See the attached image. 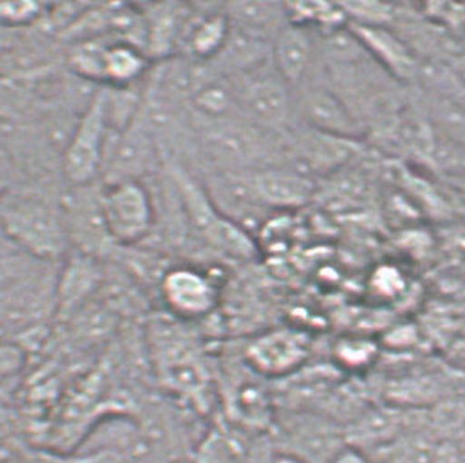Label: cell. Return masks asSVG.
<instances>
[{"instance_id": "cell-1", "label": "cell", "mask_w": 465, "mask_h": 463, "mask_svg": "<svg viewBox=\"0 0 465 463\" xmlns=\"http://www.w3.org/2000/svg\"><path fill=\"white\" fill-rule=\"evenodd\" d=\"M173 175L185 215L195 232H199L212 246L222 249L226 254L238 257L254 254L256 246L248 230L223 215L207 189H203L195 179L183 172L181 167H175Z\"/></svg>"}, {"instance_id": "cell-2", "label": "cell", "mask_w": 465, "mask_h": 463, "mask_svg": "<svg viewBox=\"0 0 465 463\" xmlns=\"http://www.w3.org/2000/svg\"><path fill=\"white\" fill-rule=\"evenodd\" d=\"M110 138L107 91H100L92 97L75 124L69 138L63 171L67 182L74 187H85L102 172L105 151Z\"/></svg>"}, {"instance_id": "cell-3", "label": "cell", "mask_w": 465, "mask_h": 463, "mask_svg": "<svg viewBox=\"0 0 465 463\" xmlns=\"http://www.w3.org/2000/svg\"><path fill=\"white\" fill-rule=\"evenodd\" d=\"M100 205L110 240L134 244L153 230V200L140 181L107 183L100 193Z\"/></svg>"}, {"instance_id": "cell-4", "label": "cell", "mask_w": 465, "mask_h": 463, "mask_svg": "<svg viewBox=\"0 0 465 463\" xmlns=\"http://www.w3.org/2000/svg\"><path fill=\"white\" fill-rule=\"evenodd\" d=\"M267 64L242 74V83L236 85V102L244 112L246 122L262 132H277L291 118V85L274 66Z\"/></svg>"}, {"instance_id": "cell-5", "label": "cell", "mask_w": 465, "mask_h": 463, "mask_svg": "<svg viewBox=\"0 0 465 463\" xmlns=\"http://www.w3.org/2000/svg\"><path fill=\"white\" fill-rule=\"evenodd\" d=\"M4 228L20 246L43 259L58 257L66 246L67 224L54 208L40 200H20L4 213Z\"/></svg>"}, {"instance_id": "cell-6", "label": "cell", "mask_w": 465, "mask_h": 463, "mask_svg": "<svg viewBox=\"0 0 465 463\" xmlns=\"http://www.w3.org/2000/svg\"><path fill=\"white\" fill-rule=\"evenodd\" d=\"M161 297L171 313L183 320L207 316L218 303V289L193 267L169 269L161 279Z\"/></svg>"}, {"instance_id": "cell-7", "label": "cell", "mask_w": 465, "mask_h": 463, "mask_svg": "<svg viewBox=\"0 0 465 463\" xmlns=\"http://www.w3.org/2000/svg\"><path fill=\"white\" fill-rule=\"evenodd\" d=\"M258 126L230 120L210 122L205 130V148L222 166L230 169H248L258 163L264 153Z\"/></svg>"}, {"instance_id": "cell-8", "label": "cell", "mask_w": 465, "mask_h": 463, "mask_svg": "<svg viewBox=\"0 0 465 463\" xmlns=\"http://www.w3.org/2000/svg\"><path fill=\"white\" fill-rule=\"evenodd\" d=\"M308 356V340L295 330L261 334L246 349L248 364L262 375L282 377L297 370Z\"/></svg>"}, {"instance_id": "cell-9", "label": "cell", "mask_w": 465, "mask_h": 463, "mask_svg": "<svg viewBox=\"0 0 465 463\" xmlns=\"http://www.w3.org/2000/svg\"><path fill=\"white\" fill-rule=\"evenodd\" d=\"M244 179L259 203L275 210L302 207L315 192V183L310 175L295 169L261 167L246 174Z\"/></svg>"}, {"instance_id": "cell-10", "label": "cell", "mask_w": 465, "mask_h": 463, "mask_svg": "<svg viewBox=\"0 0 465 463\" xmlns=\"http://www.w3.org/2000/svg\"><path fill=\"white\" fill-rule=\"evenodd\" d=\"M300 108L308 126L315 132L348 140H356L361 134L358 116L341 99L340 94L326 85L308 87L300 100Z\"/></svg>"}, {"instance_id": "cell-11", "label": "cell", "mask_w": 465, "mask_h": 463, "mask_svg": "<svg viewBox=\"0 0 465 463\" xmlns=\"http://www.w3.org/2000/svg\"><path fill=\"white\" fill-rule=\"evenodd\" d=\"M348 28L358 38L369 56L389 74L400 81H408L418 74L415 51L403 42L399 34L387 26H367L348 24Z\"/></svg>"}, {"instance_id": "cell-12", "label": "cell", "mask_w": 465, "mask_h": 463, "mask_svg": "<svg viewBox=\"0 0 465 463\" xmlns=\"http://www.w3.org/2000/svg\"><path fill=\"white\" fill-rule=\"evenodd\" d=\"M144 15V53L158 58L171 56L179 46H183L185 34L193 22L189 7L175 2L151 5Z\"/></svg>"}, {"instance_id": "cell-13", "label": "cell", "mask_w": 465, "mask_h": 463, "mask_svg": "<svg viewBox=\"0 0 465 463\" xmlns=\"http://www.w3.org/2000/svg\"><path fill=\"white\" fill-rule=\"evenodd\" d=\"M313 38L305 26L287 24L275 34L272 43V66L291 87L305 81L313 63Z\"/></svg>"}, {"instance_id": "cell-14", "label": "cell", "mask_w": 465, "mask_h": 463, "mask_svg": "<svg viewBox=\"0 0 465 463\" xmlns=\"http://www.w3.org/2000/svg\"><path fill=\"white\" fill-rule=\"evenodd\" d=\"M100 281V271L95 261L87 254L73 256L59 275L54 290V301L59 313L67 315L83 305L84 300L91 295Z\"/></svg>"}, {"instance_id": "cell-15", "label": "cell", "mask_w": 465, "mask_h": 463, "mask_svg": "<svg viewBox=\"0 0 465 463\" xmlns=\"http://www.w3.org/2000/svg\"><path fill=\"white\" fill-rule=\"evenodd\" d=\"M148 67V54L130 40L105 43L102 54V83L125 89L136 83Z\"/></svg>"}, {"instance_id": "cell-16", "label": "cell", "mask_w": 465, "mask_h": 463, "mask_svg": "<svg viewBox=\"0 0 465 463\" xmlns=\"http://www.w3.org/2000/svg\"><path fill=\"white\" fill-rule=\"evenodd\" d=\"M230 18L228 15L213 14L208 17L197 18L192 22L189 32L185 34L183 48L195 61L215 59L230 34Z\"/></svg>"}, {"instance_id": "cell-17", "label": "cell", "mask_w": 465, "mask_h": 463, "mask_svg": "<svg viewBox=\"0 0 465 463\" xmlns=\"http://www.w3.org/2000/svg\"><path fill=\"white\" fill-rule=\"evenodd\" d=\"M192 105L210 122L224 120L236 102V85L208 71L191 94Z\"/></svg>"}, {"instance_id": "cell-18", "label": "cell", "mask_w": 465, "mask_h": 463, "mask_svg": "<svg viewBox=\"0 0 465 463\" xmlns=\"http://www.w3.org/2000/svg\"><path fill=\"white\" fill-rule=\"evenodd\" d=\"M312 130V128H310ZM354 141L312 130L303 140V163L310 169L326 171L342 164L354 154Z\"/></svg>"}, {"instance_id": "cell-19", "label": "cell", "mask_w": 465, "mask_h": 463, "mask_svg": "<svg viewBox=\"0 0 465 463\" xmlns=\"http://www.w3.org/2000/svg\"><path fill=\"white\" fill-rule=\"evenodd\" d=\"M287 20L293 25L305 26L308 30L320 28L330 34L348 25V18L341 10L340 4L330 2H292L285 4Z\"/></svg>"}, {"instance_id": "cell-20", "label": "cell", "mask_w": 465, "mask_h": 463, "mask_svg": "<svg viewBox=\"0 0 465 463\" xmlns=\"http://www.w3.org/2000/svg\"><path fill=\"white\" fill-rule=\"evenodd\" d=\"M230 22L232 25L242 26L262 34L269 25H275L277 20L287 18L285 5L267 2H240L230 5Z\"/></svg>"}, {"instance_id": "cell-21", "label": "cell", "mask_w": 465, "mask_h": 463, "mask_svg": "<svg viewBox=\"0 0 465 463\" xmlns=\"http://www.w3.org/2000/svg\"><path fill=\"white\" fill-rule=\"evenodd\" d=\"M379 354V346L374 340L359 336L342 338L334 346L336 362L348 370H362L374 364Z\"/></svg>"}, {"instance_id": "cell-22", "label": "cell", "mask_w": 465, "mask_h": 463, "mask_svg": "<svg viewBox=\"0 0 465 463\" xmlns=\"http://www.w3.org/2000/svg\"><path fill=\"white\" fill-rule=\"evenodd\" d=\"M348 24L387 26L393 18V5L383 2H338Z\"/></svg>"}, {"instance_id": "cell-23", "label": "cell", "mask_w": 465, "mask_h": 463, "mask_svg": "<svg viewBox=\"0 0 465 463\" xmlns=\"http://www.w3.org/2000/svg\"><path fill=\"white\" fill-rule=\"evenodd\" d=\"M42 5L36 2H0V25H26L38 18Z\"/></svg>"}, {"instance_id": "cell-24", "label": "cell", "mask_w": 465, "mask_h": 463, "mask_svg": "<svg viewBox=\"0 0 465 463\" xmlns=\"http://www.w3.org/2000/svg\"><path fill=\"white\" fill-rule=\"evenodd\" d=\"M372 287L382 297H395L405 287V281L397 269L382 267L374 273Z\"/></svg>"}, {"instance_id": "cell-25", "label": "cell", "mask_w": 465, "mask_h": 463, "mask_svg": "<svg viewBox=\"0 0 465 463\" xmlns=\"http://www.w3.org/2000/svg\"><path fill=\"white\" fill-rule=\"evenodd\" d=\"M24 350L14 344H0V377L18 372L24 365Z\"/></svg>"}, {"instance_id": "cell-26", "label": "cell", "mask_w": 465, "mask_h": 463, "mask_svg": "<svg viewBox=\"0 0 465 463\" xmlns=\"http://www.w3.org/2000/svg\"><path fill=\"white\" fill-rule=\"evenodd\" d=\"M330 463H374L361 448L354 446H344L338 454L332 457Z\"/></svg>"}, {"instance_id": "cell-27", "label": "cell", "mask_w": 465, "mask_h": 463, "mask_svg": "<svg viewBox=\"0 0 465 463\" xmlns=\"http://www.w3.org/2000/svg\"><path fill=\"white\" fill-rule=\"evenodd\" d=\"M274 463H308L300 458L299 455L291 454V452H279L274 457Z\"/></svg>"}]
</instances>
